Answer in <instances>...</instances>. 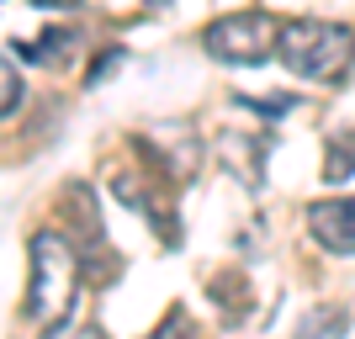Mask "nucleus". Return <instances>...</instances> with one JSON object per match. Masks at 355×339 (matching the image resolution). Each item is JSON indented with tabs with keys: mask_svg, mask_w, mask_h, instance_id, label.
<instances>
[{
	"mask_svg": "<svg viewBox=\"0 0 355 339\" xmlns=\"http://www.w3.org/2000/svg\"><path fill=\"white\" fill-rule=\"evenodd\" d=\"M345 334H350V313L340 302H318L297 329V339H345Z\"/></svg>",
	"mask_w": 355,
	"mask_h": 339,
	"instance_id": "obj_5",
	"label": "nucleus"
},
{
	"mask_svg": "<svg viewBox=\"0 0 355 339\" xmlns=\"http://www.w3.org/2000/svg\"><path fill=\"white\" fill-rule=\"evenodd\" d=\"M276 43H282V21L270 11H234L202 32V48L223 64H260Z\"/></svg>",
	"mask_w": 355,
	"mask_h": 339,
	"instance_id": "obj_3",
	"label": "nucleus"
},
{
	"mask_svg": "<svg viewBox=\"0 0 355 339\" xmlns=\"http://www.w3.org/2000/svg\"><path fill=\"white\" fill-rule=\"evenodd\" d=\"M191 334H196V329H191V318H186V308H170V313H164V324L154 329L148 339H191Z\"/></svg>",
	"mask_w": 355,
	"mask_h": 339,
	"instance_id": "obj_7",
	"label": "nucleus"
},
{
	"mask_svg": "<svg viewBox=\"0 0 355 339\" xmlns=\"http://www.w3.org/2000/svg\"><path fill=\"white\" fill-rule=\"evenodd\" d=\"M43 339H106V334L96 324H53Z\"/></svg>",
	"mask_w": 355,
	"mask_h": 339,
	"instance_id": "obj_9",
	"label": "nucleus"
},
{
	"mask_svg": "<svg viewBox=\"0 0 355 339\" xmlns=\"http://www.w3.org/2000/svg\"><path fill=\"white\" fill-rule=\"evenodd\" d=\"M308 228L329 254H355V196L313 202L308 207Z\"/></svg>",
	"mask_w": 355,
	"mask_h": 339,
	"instance_id": "obj_4",
	"label": "nucleus"
},
{
	"mask_svg": "<svg viewBox=\"0 0 355 339\" xmlns=\"http://www.w3.org/2000/svg\"><path fill=\"white\" fill-rule=\"evenodd\" d=\"M16 101H21V74L0 59V117H6V112H16Z\"/></svg>",
	"mask_w": 355,
	"mask_h": 339,
	"instance_id": "obj_8",
	"label": "nucleus"
},
{
	"mask_svg": "<svg viewBox=\"0 0 355 339\" xmlns=\"http://www.w3.org/2000/svg\"><path fill=\"white\" fill-rule=\"evenodd\" d=\"M350 164H355V144H345L340 133L329 138V180H345L350 175Z\"/></svg>",
	"mask_w": 355,
	"mask_h": 339,
	"instance_id": "obj_6",
	"label": "nucleus"
},
{
	"mask_svg": "<svg viewBox=\"0 0 355 339\" xmlns=\"http://www.w3.org/2000/svg\"><path fill=\"white\" fill-rule=\"evenodd\" d=\"M74 286H80V260H74V244L53 228L32 234V286H27V318L32 324H53L64 308L74 302Z\"/></svg>",
	"mask_w": 355,
	"mask_h": 339,
	"instance_id": "obj_2",
	"label": "nucleus"
},
{
	"mask_svg": "<svg viewBox=\"0 0 355 339\" xmlns=\"http://www.w3.org/2000/svg\"><path fill=\"white\" fill-rule=\"evenodd\" d=\"M282 64L302 80H318V85H334L355 59V32L340 21H318V16H292L282 21Z\"/></svg>",
	"mask_w": 355,
	"mask_h": 339,
	"instance_id": "obj_1",
	"label": "nucleus"
}]
</instances>
